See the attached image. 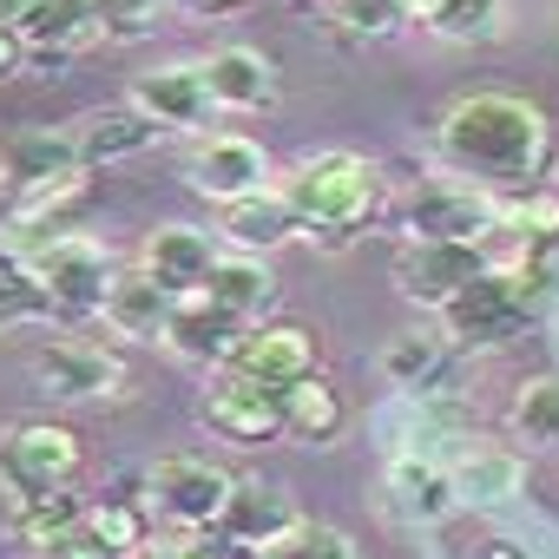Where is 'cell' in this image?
Returning a JSON list of instances; mask_svg holds the SVG:
<instances>
[{
	"instance_id": "1",
	"label": "cell",
	"mask_w": 559,
	"mask_h": 559,
	"mask_svg": "<svg viewBox=\"0 0 559 559\" xmlns=\"http://www.w3.org/2000/svg\"><path fill=\"white\" fill-rule=\"evenodd\" d=\"M435 152H441L461 178H474V185H487V191H520V185H533V178L546 171V158H552V126H546V112H539L533 99H520V93H467V99H454V106L441 112Z\"/></svg>"
},
{
	"instance_id": "9",
	"label": "cell",
	"mask_w": 559,
	"mask_h": 559,
	"mask_svg": "<svg viewBox=\"0 0 559 559\" xmlns=\"http://www.w3.org/2000/svg\"><path fill=\"white\" fill-rule=\"evenodd\" d=\"M493 230H500V191H487V185L441 178V185L408 191V204H402V243H421V237H474V243H487Z\"/></svg>"
},
{
	"instance_id": "37",
	"label": "cell",
	"mask_w": 559,
	"mask_h": 559,
	"mask_svg": "<svg viewBox=\"0 0 559 559\" xmlns=\"http://www.w3.org/2000/svg\"><path fill=\"white\" fill-rule=\"evenodd\" d=\"M21 60H27L21 34H14V27H0V80H14V73H21Z\"/></svg>"
},
{
	"instance_id": "6",
	"label": "cell",
	"mask_w": 559,
	"mask_h": 559,
	"mask_svg": "<svg viewBox=\"0 0 559 559\" xmlns=\"http://www.w3.org/2000/svg\"><path fill=\"white\" fill-rule=\"evenodd\" d=\"M145 493H152L145 507H152L158 526H171V533H217L237 480L217 461H204V454H165L145 474Z\"/></svg>"
},
{
	"instance_id": "12",
	"label": "cell",
	"mask_w": 559,
	"mask_h": 559,
	"mask_svg": "<svg viewBox=\"0 0 559 559\" xmlns=\"http://www.w3.org/2000/svg\"><path fill=\"white\" fill-rule=\"evenodd\" d=\"M145 119H158L165 132H204L217 99H211V80H204V60H165V67H145L126 93Z\"/></svg>"
},
{
	"instance_id": "21",
	"label": "cell",
	"mask_w": 559,
	"mask_h": 559,
	"mask_svg": "<svg viewBox=\"0 0 559 559\" xmlns=\"http://www.w3.org/2000/svg\"><path fill=\"white\" fill-rule=\"evenodd\" d=\"M158 119H145L132 99L126 106H99V112H86L80 126H73V139H80V165L93 171V165H112V158H139V152H152L158 145Z\"/></svg>"
},
{
	"instance_id": "23",
	"label": "cell",
	"mask_w": 559,
	"mask_h": 559,
	"mask_svg": "<svg viewBox=\"0 0 559 559\" xmlns=\"http://www.w3.org/2000/svg\"><path fill=\"white\" fill-rule=\"evenodd\" d=\"M204 80H211V99L224 112H263L276 99V60L257 47H217L204 60Z\"/></svg>"
},
{
	"instance_id": "18",
	"label": "cell",
	"mask_w": 559,
	"mask_h": 559,
	"mask_svg": "<svg viewBox=\"0 0 559 559\" xmlns=\"http://www.w3.org/2000/svg\"><path fill=\"white\" fill-rule=\"evenodd\" d=\"M178 317V290H165L152 270H119L112 290H106V330L126 343H165Z\"/></svg>"
},
{
	"instance_id": "2",
	"label": "cell",
	"mask_w": 559,
	"mask_h": 559,
	"mask_svg": "<svg viewBox=\"0 0 559 559\" xmlns=\"http://www.w3.org/2000/svg\"><path fill=\"white\" fill-rule=\"evenodd\" d=\"M86 474V441L53 421V415H27L0 428V513L14 526L27 520H53V513H80L73 480Z\"/></svg>"
},
{
	"instance_id": "28",
	"label": "cell",
	"mask_w": 559,
	"mask_h": 559,
	"mask_svg": "<svg viewBox=\"0 0 559 559\" xmlns=\"http://www.w3.org/2000/svg\"><path fill=\"white\" fill-rule=\"evenodd\" d=\"M415 14L435 40H454V47H474V40H493L500 34V14L507 0H415Z\"/></svg>"
},
{
	"instance_id": "10",
	"label": "cell",
	"mask_w": 559,
	"mask_h": 559,
	"mask_svg": "<svg viewBox=\"0 0 559 559\" xmlns=\"http://www.w3.org/2000/svg\"><path fill=\"white\" fill-rule=\"evenodd\" d=\"M34 382H40V395L80 402V408L86 402H119L126 395V362L112 349L86 343V336H67V343H47L34 356Z\"/></svg>"
},
{
	"instance_id": "20",
	"label": "cell",
	"mask_w": 559,
	"mask_h": 559,
	"mask_svg": "<svg viewBox=\"0 0 559 559\" xmlns=\"http://www.w3.org/2000/svg\"><path fill=\"white\" fill-rule=\"evenodd\" d=\"M0 158H8V185H21V191H34V185H67V178L86 171V165H80L73 126H67V132L27 126V132H14L8 145H0Z\"/></svg>"
},
{
	"instance_id": "19",
	"label": "cell",
	"mask_w": 559,
	"mask_h": 559,
	"mask_svg": "<svg viewBox=\"0 0 559 559\" xmlns=\"http://www.w3.org/2000/svg\"><path fill=\"white\" fill-rule=\"evenodd\" d=\"M243 330H250V323H237V317H230V310H217L204 290H191V297H178V317H171V330H165V349H171V356H185V362L224 369V362H230V349L243 343Z\"/></svg>"
},
{
	"instance_id": "38",
	"label": "cell",
	"mask_w": 559,
	"mask_h": 559,
	"mask_svg": "<svg viewBox=\"0 0 559 559\" xmlns=\"http://www.w3.org/2000/svg\"><path fill=\"white\" fill-rule=\"evenodd\" d=\"M474 559H526V546H520V539H480Z\"/></svg>"
},
{
	"instance_id": "11",
	"label": "cell",
	"mask_w": 559,
	"mask_h": 559,
	"mask_svg": "<svg viewBox=\"0 0 559 559\" xmlns=\"http://www.w3.org/2000/svg\"><path fill=\"white\" fill-rule=\"evenodd\" d=\"M276 185V165L257 139L243 132H204L198 152H191V191L211 198V204H237V198H257Z\"/></svg>"
},
{
	"instance_id": "3",
	"label": "cell",
	"mask_w": 559,
	"mask_h": 559,
	"mask_svg": "<svg viewBox=\"0 0 559 559\" xmlns=\"http://www.w3.org/2000/svg\"><path fill=\"white\" fill-rule=\"evenodd\" d=\"M284 204L297 211V230L343 250L382 204V165L362 152H304L284 178H276Z\"/></svg>"
},
{
	"instance_id": "14",
	"label": "cell",
	"mask_w": 559,
	"mask_h": 559,
	"mask_svg": "<svg viewBox=\"0 0 559 559\" xmlns=\"http://www.w3.org/2000/svg\"><path fill=\"white\" fill-rule=\"evenodd\" d=\"M224 369H237L263 389H290V382L317 376V336L304 323H257V330H243V343L230 349Z\"/></svg>"
},
{
	"instance_id": "22",
	"label": "cell",
	"mask_w": 559,
	"mask_h": 559,
	"mask_svg": "<svg viewBox=\"0 0 559 559\" xmlns=\"http://www.w3.org/2000/svg\"><path fill=\"white\" fill-rule=\"evenodd\" d=\"M204 297H211L217 310H230L237 323H250V330H257V323L276 310V276H270V263H263V257L230 250V257H217V263H211Z\"/></svg>"
},
{
	"instance_id": "25",
	"label": "cell",
	"mask_w": 559,
	"mask_h": 559,
	"mask_svg": "<svg viewBox=\"0 0 559 559\" xmlns=\"http://www.w3.org/2000/svg\"><path fill=\"white\" fill-rule=\"evenodd\" d=\"M526 487V461L513 448H467L454 461V500L461 507H507Z\"/></svg>"
},
{
	"instance_id": "39",
	"label": "cell",
	"mask_w": 559,
	"mask_h": 559,
	"mask_svg": "<svg viewBox=\"0 0 559 559\" xmlns=\"http://www.w3.org/2000/svg\"><path fill=\"white\" fill-rule=\"evenodd\" d=\"M191 8H204V14H224V8H243V0H191Z\"/></svg>"
},
{
	"instance_id": "27",
	"label": "cell",
	"mask_w": 559,
	"mask_h": 559,
	"mask_svg": "<svg viewBox=\"0 0 559 559\" xmlns=\"http://www.w3.org/2000/svg\"><path fill=\"white\" fill-rule=\"evenodd\" d=\"M448 369V336L441 330H408L382 349V376L402 389V395H428L435 376Z\"/></svg>"
},
{
	"instance_id": "40",
	"label": "cell",
	"mask_w": 559,
	"mask_h": 559,
	"mask_svg": "<svg viewBox=\"0 0 559 559\" xmlns=\"http://www.w3.org/2000/svg\"><path fill=\"white\" fill-rule=\"evenodd\" d=\"M0 185H8V158H0Z\"/></svg>"
},
{
	"instance_id": "8",
	"label": "cell",
	"mask_w": 559,
	"mask_h": 559,
	"mask_svg": "<svg viewBox=\"0 0 559 559\" xmlns=\"http://www.w3.org/2000/svg\"><path fill=\"white\" fill-rule=\"evenodd\" d=\"M198 421H204L217 441H230V448H270V441H284V435H290V421H284V395L263 389V382H250V376H237V369H217V376L204 382V395H198Z\"/></svg>"
},
{
	"instance_id": "34",
	"label": "cell",
	"mask_w": 559,
	"mask_h": 559,
	"mask_svg": "<svg viewBox=\"0 0 559 559\" xmlns=\"http://www.w3.org/2000/svg\"><path fill=\"white\" fill-rule=\"evenodd\" d=\"M415 14V0H336V21L349 40H389Z\"/></svg>"
},
{
	"instance_id": "15",
	"label": "cell",
	"mask_w": 559,
	"mask_h": 559,
	"mask_svg": "<svg viewBox=\"0 0 559 559\" xmlns=\"http://www.w3.org/2000/svg\"><path fill=\"white\" fill-rule=\"evenodd\" d=\"M297 520H304V513H297V500H290L284 487L237 480V493H230V507H224V520H217V539H224L230 559H263V546L284 539Z\"/></svg>"
},
{
	"instance_id": "7",
	"label": "cell",
	"mask_w": 559,
	"mask_h": 559,
	"mask_svg": "<svg viewBox=\"0 0 559 559\" xmlns=\"http://www.w3.org/2000/svg\"><path fill=\"white\" fill-rule=\"evenodd\" d=\"M493 270V257H487V243H474V237H421V243H402L395 250V290L415 304V310H448L474 276H487Z\"/></svg>"
},
{
	"instance_id": "24",
	"label": "cell",
	"mask_w": 559,
	"mask_h": 559,
	"mask_svg": "<svg viewBox=\"0 0 559 559\" xmlns=\"http://www.w3.org/2000/svg\"><path fill=\"white\" fill-rule=\"evenodd\" d=\"M290 237H304L297 230V211L284 204V191H257V198H237V204H224V243L230 250H250V257H270L276 243H290Z\"/></svg>"
},
{
	"instance_id": "31",
	"label": "cell",
	"mask_w": 559,
	"mask_h": 559,
	"mask_svg": "<svg viewBox=\"0 0 559 559\" xmlns=\"http://www.w3.org/2000/svg\"><path fill=\"white\" fill-rule=\"evenodd\" d=\"M40 317H53V310H47V290H40V276H34V263H27V250L0 243V330L40 323Z\"/></svg>"
},
{
	"instance_id": "30",
	"label": "cell",
	"mask_w": 559,
	"mask_h": 559,
	"mask_svg": "<svg viewBox=\"0 0 559 559\" xmlns=\"http://www.w3.org/2000/svg\"><path fill=\"white\" fill-rule=\"evenodd\" d=\"M507 421H513V435L526 448H559V376H526L513 389Z\"/></svg>"
},
{
	"instance_id": "17",
	"label": "cell",
	"mask_w": 559,
	"mask_h": 559,
	"mask_svg": "<svg viewBox=\"0 0 559 559\" xmlns=\"http://www.w3.org/2000/svg\"><path fill=\"white\" fill-rule=\"evenodd\" d=\"M217 257H224L217 237L198 230V224H158V230H145V243H139V270H152L158 284L178 290V297L204 290V276H211Z\"/></svg>"
},
{
	"instance_id": "13",
	"label": "cell",
	"mask_w": 559,
	"mask_h": 559,
	"mask_svg": "<svg viewBox=\"0 0 559 559\" xmlns=\"http://www.w3.org/2000/svg\"><path fill=\"white\" fill-rule=\"evenodd\" d=\"M382 507L402 526H441L461 500H454V467H441L435 454H389L382 467Z\"/></svg>"
},
{
	"instance_id": "29",
	"label": "cell",
	"mask_w": 559,
	"mask_h": 559,
	"mask_svg": "<svg viewBox=\"0 0 559 559\" xmlns=\"http://www.w3.org/2000/svg\"><path fill=\"white\" fill-rule=\"evenodd\" d=\"M80 520H86L99 559H132L152 539V507H139V500H93V507H80Z\"/></svg>"
},
{
	"instance_id": "4",
	"label": "cell",
	"mask_w": 559,
	"mask_h": 559,
	"mask_svg": "<svg viewBox=\"0 0 559 559\" xmlns=\"http://www.w3.org/2000/svg\"><path fill=\"white\" fill-rule=\"evenodd\" d=\"M34 276H40V290H47V310L53 323H93L106 317V290H112V250L99 237H80V230H60L47 243L27 250Z\"/></svg>"
},
{
	"instance_id": "32",
	"label": "cell",
	"mask_w": 559,
	"mask_h": 559,
	"mask_svg": "<svg viewBox=\"0 0 559 559\" xmlns=\"http://www.w3.org/2000/svg\"><path fill=\"white\" fill-rule=\"evenodd\" d=\"M14 533H21L27 559H99V546H93V533H86V520H80V513L27 520V526H14Z\"/></svg>"
},
{
	"instance_id": "16",
	"label": "cell",
	"mask_w": 559,
	"mask_h": 559,
	"mask_svg": "<svg viewBox=\"0 0 559 559\" xmlns=\"http://www.w3.org/2000/svg\"><path fill=\"white\" fill-rule=\"evenodd\" d=\"M14 34H21V47L40 53L47 67H60V60H73V53H86V47L106 40L93 0H27V14L14 21Z\"/></svg>"
},
{
	"instance_id": "33",
	"label": "cell",
	"mask_w": 559,
	"mask_h": 559,
	"mask_svg": "<svg viewBox=\"0 0 559 559\" xmlns=\"http://www.w3.org/2000/svg\"><path fill=\"white\" fill-rule=\"evenodd\" d=\"M263 559H362V546L330 520H297L284 539L263 546Z\"/></svg>"
},
{
	"instance_id": "35",
	"label": "cell",
	"mask_w": 559,
	"mask_h": 559,
	"mask_svg": "<svg viewBox=\"0 0 559 559\" xmlns=\"http://www.w3.org/2000/svg\"><path fill=\"white\" fill-rule=\"evenodd\" d=\"M165 8H171V0H93L106 40H139V34H152Z\"/></svg>"
},
{
	"instance_id": "36",
	"label": "cell",
	"mask_w": 559,
	"mask_h": 559,
	"mask_svg": "<svg viewBox=\"0 0 559 559\" xmlns=\"http://www.w3.org/2000/svg\"><path fill=\"white\" fill-rule=\"evenodd\" d=\"M132 559H224V552L211 546V533H171V526H165V533H152Z\"/></svg>"
},
{
	"instance_id": "26",
	"label": "cell",
	"mask_w": 559,
	"mask_h": 559,
	"mask_svg": "<svg viewBox=\"0 0 559 559\" xmlns=\"http://www.w3.org/2000/svg\"><path fill=\"white\" fill-rule=\"evenodd\" d=\"M284 395V421H290V435L297 441H336L343 435V421H349V408H343V395L323 382V376H304V382H290V389H276Z\"/></svg>"
},
{
	"instance_id": "5",
	"label": "cell",
	"mask_w": 559,
	"mask_h": 559,
	"mask_svg": "<svg viewBox=\"0 0 559 559\" xmlns=\"http://www.w3.org/2000/svg\"><path fill=\"white\" fill-rule=\"evenodd\" d=\"M526 310H533V276H526V263L520 270L513 263H493L487 276H474V284L441 310V336L461 343V349H500L526 323Z\"/></svg>"
}]
</instances>
